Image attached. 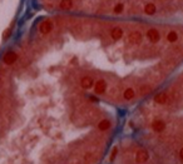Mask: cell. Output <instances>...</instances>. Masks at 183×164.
Returning a JSON list of instances; mask_svg holds the SVG:
<instances>
[{
  "label": "cell",
  "mask_w": 183,
  "mask_h": 164,
  "mask_svg": "<svg viewBox=\"0 0 183 164\" xmlns=\"http://www.w3.org/2000/svg\"><path fill=\"white\" fill-rule=\"evenodd\" d=\"M108 105L127 114L183 65V21L45 13L33 28Z\"/></svg>",
  "instance_id": "1"
},
{
  "label": "cell",
  "mask_w": 183,
  "mask_h": 164,
  "mask_svg": "<svg viewBox=\"0 0 183 164\" xmlns=\"http://www.w3.org/2000/svg\"><path fill=\"white\" fill-rule=\"evenodd\" d=\"M108 164H183V65L124 117Z\"/></svg>",
  "instance_id": "2"
},
{
  "label": "cell",
  "mask_w": 183,
  "mask_h": 164,
  "mask_svg": "<svg viewBox=\"0 0 183 164\" xmlns=\"http://www.w3.org/2000/svg\"><path fill=\"white\" fill-rule=\"evenodd\" d=\"M44 13L128 20L183 21V0H35Z\"/></svg>",
  "instance_id": "3"
},
{
  "label": "cell",
  "mask_w": 183,
  "mask_h": 164,
  "mask_svg": "<svg viewBox=\"0 0 183 164\" xmlns=\"http://www.w3.org/2000/svg\"><path fill=\"white\" fill-rule=\"evenodd\" d=\"M18 52H15V50H8V52H5V54L3 55V61L5 65L8 66H11L16 63V60H18Z\"/></svg>",
  "instance_id": "4"
},
{
  "label": "cell",
  "mask_w": 183,
  "mask_h": 164,
  "mask_svg": "<svg viewBox=\"0 0 183 164\" xmlns=\"http://www.w3.org/2000/svg\"><path fill=\"white\" fill-rule=\"evenodd\" d=\"M11 34H13V26H8L7 29H5L4 31H3V35H1V39H3V42H7V40H9V38L11 36Z\"/></svg>",
  "instance_id": "5"
},
{
  "label": "cell",
  "mask_w": 183,
  "mask_h": 164,
  "mask_svg": "<svg viewBox=\"0 0 183 164\" xmlns=\"http://www.w3.org/2000/svg\"><path fill=\"white\" fill-rule=\"evenodd\" d=\"M105 164H108V163H105Z\"/></svg>",
  "instance_id": "6"
}]
</instances>
